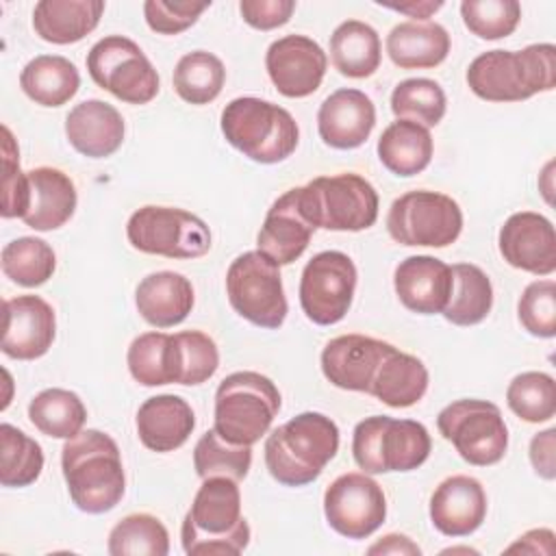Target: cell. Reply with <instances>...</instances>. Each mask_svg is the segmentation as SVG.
<instances>
[{"instance_id":"83f0119b","label":"cell","mask_w":556,"mask_h":556,"mask_svg":"<svg viewBox=\"0 0 556 556\" xmlns=\"http://www.w3.org/2000/svg\"><path fill=\"white\" fill-rule=\"evenodd\" d=\"M102 13V0H39L33 9V28L43 41L67 46L96 30Z\"/></svg>"},{"instance_id":"3957f363","label":"cell","mask_w":556,"mask_h":556,"mask_svg":"<svg viewBox=\"0 0 556 556\" xmlns=\"http://www.w3.org/2000/svg\"><path fill=\"white\" fill-rule=\"evenodd\" d=\"M469 89L486 102H521L556 85V46L532 43L523 50H489L467 67Z\"/></svg>"},{"instance_id":"60d3db41","label":"cell","mask_w":556,"mask_h":556,"mask_svg":"<svg viewBox=\"0 0 556 556\" xmlns=\"http://www.w3.org/2000/svg\"><path fill=\"white\" fill-rule=\"evenodd\" d=\"M447 109L443 87L432 78H406L391 93V111L397 119L415 122L424 128L437 126Z\"/></svg>"},{"instance_id":"7c38bea8","label":"cell","mask_w":556,"mask_h":556,"mask_svg":"<svg viewBox=\"0 0 556 556\" xmlns=\"http://www.w3.org/2000/svg\"><path fill=\"white\" fill-rule=\"evenodd\" d=\"M387 230L402 245L445 248L460 237L463 211L439 191H408L395 198L387 213Z\"/></svg>"},{"instance_id":"bcb514c9","label":"cell","mask_w":556,"mask_h":556,"mask_svg":"<svg viewBox=\"0 0 556 556\" xmlns=\"http://www.w3.org/2000/svg\"><path fill=\"white\" fill-rule=\"evenodd\" d=\"M517 317L532 337L552 339L556 334V282L549 278L530 282L519 298Z\"/></svg>"},{"instance_id":"836d02e7","label":"cell","mask_w":556,"mask_h":556,"mask_svg":"<svg viewBox=\"0 0 556 556\" xmlns=\"http://www.w3.org/2000/svg\"><path fill=\"white\" fill-rule=\"evenodd\" d=\"M452 295L441 313L454 326L480 324L493 306L491 278L473 263L452 265Z\"/></svg>"},{"instance_id":"5bb4252c","label":"cell","mask_w":556,"mask_h":556,"mask_svg":"<svg viewBox=\"0 0 556 556\" xmlns=\"http://www.w3.org/2000/svg\"><path fill=\"white\" fill-rule=\"evenodd\" d=\"M356 265L339 250L315 254L302 269L300 306L317 326L339 324L354 300Z\"/></svg>"},{"instance_id":"f1b7e54d","label":"cell","mask_w":556,"mask_h":556,"mask_svg":"<svg viewBox=\"0 0 556 556\" xmlns=\"http://www.w3.org/2000/svg\"><path fill=\"white\" fill-rule=\"evenodd\" d=\"M387 54L402 70H428L450 54V35L437 22H402L387 35Z\"/></svg>"},{"instance_id":"d6986e66","label":"cell","mask_w":556,"mask_h":556,"mask_svg":"<svg viewBox=\"0 0 556 556\" xmlns=\"http://www.w3.org/2000/svg\"><path fill=\"white\" fill-rule=\"evenodd\" d=\"M395 345L367 334H341L321 350V374L343 391L369 393L374 374Z\"/></svg>"},{"instance_id":"7dc6e473","label":"cell","mask_w":556,"mask_h":556,"mask_svg":"<svg viewBox=\"0 0 556 556\" xmlns=\"http://www.w3.org/2000/svg\"><path fill=\"white\" fill-rule=\"evenodd\" d=\"M28 172L20 169V150L7 126H2V208L4 219L24 217L28 211Z\"/></svg>"},{"instance_id":"4316f807","label":"cell","mask_w":556,"mask_h":556,"mask_svg":"<svg viewBox=\"0 0 556 556\" xmlns=\"http://www.w3.org/2000/svg\"><path fill=\"white\" fill-rule=\"evenodd\" d=\"M193 287L178 271L148 274L135 291L139 315L154 328H172L187 319L193 308Z\"/></svg>"},{"instance_id":"ba28073f","label":"cell","mask_w":556,"mask_h":556,"mask_svg":"<svg viewBox=\"0 0 556 556\" xmlns=\"http://www.w3.org/2000/svg\"><path fill=\"white\" fill-rule=\"evenodd\" d=\"M298 200L304 217L315 228L358 232L378 219L380 200L374 185L352 172L313 178L298 187Z\"/></svg>"},{"instance_id":"e0dca14e","label":"cell","mask_w":556,"mask_h":556,"mask_svg":"<svg viewBox=\"0 0 556 556\" xmlns=\"http://www.w3.org/2000/svg\"><path fill=\"white\" fill-rule=\"evenodd\" d=\"M54 308L39 295L2 302V354L15 361L41 358L54 341Z\"/></svg>"},{"instance_id":"f6af8a7d","label":"cell","mask_w":556,"mask_h":556,"mask_svg":"<svg viewBox=\"0 0 556 556\" xmlns=\"http://www.w3.org/2000/svg\"><path fill=\"white\" fill-rule=\"evenodd\" d=\"M460 17L476 37L502 39L517 28L521 4L517 0H463Z\"/></svg>"},{"instance_id":"9c48e42d","label":"cell","mask_w":556,"mask_h":556,"mask_svg":"<svg viewBox=\"0 0 556 556\" xmlns=\"http://www.w3.org/2000/svg\"><path fill=\"white\" fill-rule=\"evenodd\" d=\"M130 245L165 258H200L211 250V230L198 215L178 206L148 204L126 224Z\"/></svg>"},{"instance_id":"7bdbcfd3","label":"cell","mask_w":556,"mask_h":556,"mask_svg":"<svg viewBox=\"0 0 556 556\" xmlns=\"http://www.w3.org/2000/svg\"><path fill=\"white\" fill-rule=\"evenodd\" d=\"M252 465V445H237L217 434V430H206L193 447L195 473L204 478L226 476L241 482Z\"/></svg>"},{"instance_id":"484cf974","label":"cell","mask_w":556,"mask_h":556,"mask_svg":"<svg viewBox=\"0 0 556 556\" xmlns=\"http://www.w3.org/2000/svg\"><path fill=\"white\" fill-rule=\"evenodd\" d=\"M30 200L28 211L22 217L24 224L33 230L48 232L61 228L76 211V187L72 178L56 167H35L28 169Z\"/></svg>"},{"instance_id":"7402d4cb","label":"cell","mask_w":556,"mask_h":556,"mask_svg":"<svg viewBox=\"0 0 556 556\" xmlns=\"http://www.w3.org/2000/svg\"><path fill=\"white\" fill-rule=\"evenodd\" d=\"M486 517V493L480 480L456 473L445 478L430 497V521L445 536H469Z\"/></svg>"},{"instance_id":"603a6c76","label":"cell","mask_w":556,"mask_h":556,"mask_svg":"<svg viewBox=\"0 0 556 556\" xmlns=\"http://www.w3.org/2000/svg\"><path fill=\"white\" fill-rule=\"evenodd\" d=\"M317 228L304 217L298 200V187L285 191L267 211L256 235V248L278 267L298 261L311 243Z\"/></svg>"},{"instance_id":"7a4b0ae2","label":"cell","mask_w":556,"mask_h":556,"mask_svg":"<svg viewBox=\"0 0 556 556\" xmlns=\"http://www.w3.org/2000/svg\"><path fill=\"white\" fill-rule=\"evenodd\" d=\"M185 554H241L250 543V523L241 515V491L226 476L204 478L180 526Z\"/></svg>"},{"instance_id":"74e56055","label":"cell","mask_w":556,"mask_h":556,"mask_svg":"<svg viewBox=\"0 0 556 556\" xmlns=\"http://www.w3.org/2000/svg\"><path fill=\"white\" fill-rule=\"evenodd\" d=\"M0 265L7 278L20 287H39L56 269V256L50 243L39 237H17L2 248Z\"/></svg>"},{"instance_id":"f35d334b","label":"cell","mask_w":556,"mask_h":556,"mask_svg":"<svg viewBox=\"0 0 556 556\" xmlns=\"http://www.w3.org/2000/svg\"><path fill=\"white\" fill-rule=\"evenodd\" d=\"M43 469L41 445L11 424L0 426V484L28 486Z\"/></svg>"},{"instance_id":"9a60e30c","label":"cell","mask_w":556,"mask_h":556,"mask_svg":"<svg viewBox=\"0 0 556 556\" xmlns=\"http://www.w3.org/2000/svg\"><path fill=\"white\" fill-rule=\"evenodd\" d=\"M328 526L345 539H367L387 519V497L369 473L350 471L334 478L324 493Z\"/></svg>"},{"instance_id":"1f68e13d","label":"cell","mask_w":556,"mask_h":556,"mask_svg":"<svg viewBox=\"0 0 556 556\" xmlns=\"http://www.w3.org/2000/svg\"><path fill=\"white\" fill-rule=\"evenodd\" d=\"M20 87L35 104L63 106L78 93L80 74L65 56L39 54L24 65Z\"/></svg>"},{"instance_id":"db71d44e","label":"cell","mask_w":556,"mask_h":556,"mask_svg":"<svg viewBox=\"0 0 556 556\" xmlns=\"http://www.w3.org/2000/svg\"><path fill=\"white\" fill-rule=\"evenodd\" d=\"M380 7H387V9H393V11H400L408 17H415V22H428V17L432 13H437L443 2L437 0V2H430V0H408V2H400V4H389V2H378Z\"/></svg>"},{"instance_id":"44dd1931","label":"cell","mask_w":556,"mask_h":556,"mask_svg":"<svg viewBox=\"0 0 556 556\" xmlns=\"http://www.w3.org/2000/svg\"><path fill=\"white\" fill-rule=\"evenodd\" d=\"M452 267L441 258L417 254L400 261L393 287L404 308L419 315L443 313L452 295Z\"/></svg>"},{"instance_id":"6da1fadb","label":"cell","mask_w":556,"mask_h":556,"mask_svg":"<svg viewBox=\"0 0 556 556\" xmlns=\"http://www.w3.org/2000/svg\"><path fill=\"white\" fill-rule=\"evenodd\" d=\"M61 469L74 506L87 515L113 510L126 491L122 454L102 430H80L61 450Z\"/></svg>"},{"instance_id":"ab89813d","label":"cell","mask_w":556,"mask_h":556,"mask_svg":"<svg viewBox=\"0 0 556 556\" xmlns=\"http://www.w3.org/2000/svg\"><path fill=\"white\" fill-rule=\"evenodd\" d=\"M130 376L143 387L174 382V341L167 332H143L132 339L126 354Z\"/></svg>"},{"instance_id":"e575fe53","label":"cell","mask_w":556,"mask_h":556,"mask_svg":"<svg viewBox=\"0 0 556 556\" xmlns=\"http://www.w3.org/2000/svg\"><path fill=\"white\" fill-rule=\"evenodd\" d=\"M28 419L41 434L67 441L83 430L87 408L74 391L52 387L39 391L30 400Z\"/></svg>"},{"instance_id":"8992f818","label":"cell","mask_w":556,"mask_h":556,"mask_svg":"<svg viewBox=\"0 0 556 556\" xmlns=\"http://www.w3.org/2000/svg\"><path fill=\"white\" fill-rule=\"evenodd\" d=\"M280 410L278 387L258 371H235L215 391V424L219 437L237 445H254L267 434Z\"/></svg>"},{"instance_id":"5b68a950","label":"cell","mask_w":556,"mask_h":556,"mask_svg":"<svg viewBox=\"0 0 556 556\" xmlns=\"http://www.w3.org/2000/svg\"><path fill=\"white\" fill-rule=\"evenodd\" d=\"M219 126L232 148L263 165L289 159L300 141V128L293 115L254 96L230 100L222 111Z\"/></svg>"},{"instance_id":"30bf717a","label":"cell","mask_w":556,"mask_h":556,"mask_svg":"<svg viewBox=\"0 0 556 556\" xmlns=\"http://www.w3.org/2000/svg\"><path fill=\"white\" fill-rule=\"evenodd\" d=\"M226 293L230 306L258 328H280L287 319L289 304L282 289L280 267L250 250L239 254L226 271Z\"/></svg>"},{"instance_id":"ffe728a7","label":"cell","mask_w":556,"mask_h":556,"mask_svg":"<svg viewBox=\"0 0 556 556\" xmlns=\"http://www.w3.org/2000/svg\"><path fill=\"white\" fill-rule=\"evenodd\" d=\"M376 126V106L361 89L343 87L332 91L317 111V130L334 150L361 148Z\"/></svg>"},{"instance_id":"4dcf8cb0","label":"cell","mask_w":556,"mask_h":556,"mask_svg":"<svg viewBox=\"0 0 556 556\" xmlns=\"http://www.w3.org/2000/svg\"><path fill=\"white\" fill-rule=\"evenodd\" d=\"M378 159L395 176L408 178L421 174L432 161V135L428 128L408 122H391L378 139Z\"/></svg>"},{"instance_id":"c3c4849f","label":"cell","mask_w":556,"mask_h":556,"mask_svg":"<svg viewBox=\"0 0 556 556\" xmlns=\"http://www.w3.org/2000/svg\"><path fill=\"white\" fill-rule=\"evenodd\" d=\"M211 2H172V0H146L143 15L146 24L159 35H178L191 28L202 11H206Z\"/></svg>"},{"instance_id":"277c9868","label":"cell","mask_w":556,"mask_h":556,"mask_svg":"<svg viewBox=\"0 0 556 556\" xmlns=\"http://www.w3.org/2000/svg\"><path fill=\"white\" fill-rule=\"evenodd\" d=\"M337 450L339 426L324 413L306 410L267 434L265 465L276 482L304 486L319 478Z\"/></svg>"},{"instance_id":"cb8c5ba5","label":"cell","mask_w":556,"mask_h":556,"mask_svg":"<svg viewBox=\"0 0 556 556\" xmlns=\"http://www.w3.org/2000/svg\"><path fill=\"white\" fill-rule=\"evenodd\" d=\"M122 113L98 98L78 102L65 117V137L70 146L87 159H104L119 150L124 141Z\"/></svg>"},{"instance_id":"d590c367","label":"cell","mask_w":556,"mask_h":556,"mask_svg":"<svg viewBox=\"0 0 556 556\" xmlns=\"http://www.w3.org/2000/svg\"><path fill=\"white\" fill-rule=\"evenodd\" d=\"M172 83L180 100L202 106L222 93L226 83V67L213 52L193 50L178 59Z\"/></svg>"},{"instance_id":"4fadbf2b","label":"cell","mask_w":556,"mask_h":556,"mask_svg":"<svg viewBox=\"0 0 556 556\" xmlns=\"http://www.w3.org/2000/svg\"><path fill=\"white\" fill-rule=\"evenodd\" d=\"M91 80L117 100L148 104L159 93V74L143 50L124 35H109L87 52Z\"/></svg>"},{"instance_id":"b9f144b4","label":"cell","mask_w":556,"mask_h":556,"mask_svg":"<svg viewBox=\"0 0 556 556\" xmlns=\"http://www.w3.org/2000/svg\"><path fill=\"white\" fill-rule=\"evenodd\" d=\"M174 341V382L195 387L213 378L219 367V350L202 330H182Z\"/></svg>"},{"instance_id":"d4e9b609","label":"cell","mask_w":556,"mask_h":556,"mask_svg":"<svg viewBox=\"0 0 556 556\" xmlns=\"http://www.w3.org/2000/svg\"><path fill=\"white\" fill-rule=\"evenodd\" d=\"M139 441L152 452H174L187 443L195 428V415L180 395L148 397L135 417Z\"/></svg>"},{"instance_id":"8d00e7d4","label":"cell","mask_w":556,"mask_h":556,"mask_svg":"<svg viewBox=\"0 0 556 556\" xmlns=\"http://www.w3.org/2000/svg\"><path fill=\"white\" fill-rule=\"evenodd\" d=\"M106 549L111 556H167L169 534L150 513H132L113 526Z\"/></svg>"},{"instance_id":"2e32d148","label":"cell","mask_w":556,"mask_h":556,"mask_svg":"<svg viewBox=\"0 0 556 556\" xmlns=\"http://www.w3.org/2000/svg\"><path fill=\"white\" fill-rule=\"evenodd\" d=\"M265 67L278 93L285 98H306L319 89L328 56L311 37L285 35L267 48Z\"/></svg>"},{"instance_id":"d6a6232c","label":"cell","mask_w":556,"mask_h":556,"mask_svg":"<svg viewBox=\"0 0 556 556\" xmlns=\"http://www.w3.org/2000/svg\"><path fill=\"white\" fill-rule=\"evenodd\" d=\"M380 37L367 22L345 20L330 35V61L341 76L367 78L380 67Z\"/></svg>"},{"instance_id":"ee69618b","label":"cell","mask_w":556,"mask_h":556,"mask_svg":"<svg viewBox=\"0 0 556 556\" xmlns=\"http://www.w3.org/2000/svg\"><path fill=\"white\" fill-rule=\"evenodd\" d=\"M508 408L528 424H543L556 415V382L545 371L517 374L506 389Z\"/></svg>"},{"instance_id":"681fc988","label":"cell","mask_w":556,"mask_h":556,"mask_svg":"<svg viewBox=\"0 0 556 556\" xmlns=\"http://www.w3.org/2000/svg\"><path fill=\"white\" fill-rule=\"evenodd\" d=\"M239 11L245 24H250L256 30H271L278 26H285L293 11V0H241Z\"/></svg>"},{"instance_id":"f907efd6","label":"cell","mask_w":556,"mask_h":556,"mask_svg":"<svg viewBox=\"0 0 556 556\" xmlns=\"http://www.w3.org/2000/svg\"><path fill=\"white\" fill-rule=\"evenodd\" d=\"M530 463L536 476L545 480L556 478V430L547 428L530 441Z\"/></svg>"},{"instance_id":"816d5d0a","label":"cell","mask_w":556,"mask_h":556,"mask_svg":"<svg viewBox=\"0 0 556 556\" xmlns=\"http://www.w3.org/2000/svg\"><path fill=\"white\" fill-rule=\"evenodd\" d=\"M367 554H400V556H419L421 547L413 543L406 534H387L374 543Z\"/></svg>"},{"instance_id":"ac0fdd59","label":"cell","mask_w":556,"mask_h":556,"mask_svg":"<svg viewBox=\"0 0 556 556\" xmlns=\"http://www.w3.org/2000/svg\"><path fill=\"white\" fill-rule=\"evenodd\" d=\"M497 245L504 261L515 269L534 276H549L556 269V232L541 213H513L500 228Z\"/></svg>"},{"instance_id":"52a82bcc","label":"cell","mask_w":556,"mask_h":556,"mask_svg":"<svg viewBox=\"0 0 556 556\" xmlns=\"http://www.w3.org/2000/svg\"><path fill=\"white\" fill-rule=\"evenodd\" d=\"M430 432L421 421L371 415L354 426L352 456L365 473L413 471L430 456Z\"/></svg>"},{"instance_id":"f546056e","label":"cell","mask_w":556,"mask_h":556,"mask_svg":"<svg viewBox=\"0 0 556 556\" xmlns=\"http://www.w3.org/2000/svg\"><path fill=\"white\" fill-rule=\"evenodd\" d=\"M428 380V369L417 356L393 348L378 365L369 395L391 408H408L426 395Z\"/></svg>"},{"instance_id":"8fae6325","label":"cell","mask_w":556,"mask_h":556,"mask_svg":"<svg viewBox=\"0 0 556 556\" xmlns=\"http://www.w3.org/2000/svg\"><path fill=\"white\" fill-rule=\"evenodd\" d=\"M437 428L458 456L476 467H489L508 450V428L502 410L486 400L465 397L447 404L437 415Z\"/></svg>"},{"instance_id":"f5cc1de1","label":"cell","mask_w":556,"mask_h":556,"mask_svg":"<svg viewBox=\"0 0 556 556\" xmlns=\"http://www.w3.org/2000/svg\"><path fill=\"white\" fill-rule=\"evenodd\" d=\"M541 541H554V532L547 528L528 530L521 534L513 545L506 547V552H526V554H549L545 547H541Z\"/></svg>"}]
</instances>
